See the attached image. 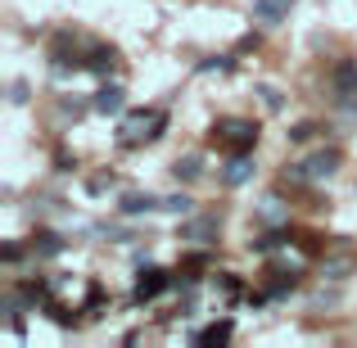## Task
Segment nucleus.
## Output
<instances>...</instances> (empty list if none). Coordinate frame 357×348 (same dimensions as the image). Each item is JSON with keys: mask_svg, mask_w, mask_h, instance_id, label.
Here are the masks:
<instances>
[{"mask_svg": "<svg viewBox=\"0 0 357 348\" xmlns=\"http://www.w3.org/2000/svg\"><path fill=\"white\" fill-rule=\"evenodd\" d=\"M340 163H344V154L335 145H321L317 154H307L303 163H289L285 167V181L289 186H321V181H331L335 172H340Z\"/></svg>", "mask_w": 357, "mask_h": 348, "instance_id": "nucleus-2", "label": "nucleus"}, {"mask_svg": "<svg viewBox=\"0 0 357 348\" xmlns=\"http://www.w3.org/2000/svg\"><path fill=\"white\" fill-rule=\"evenodd\" d=\"M258 227H289V204L280 195H267L258 204Z\"/></svg>", "mask_w": 357, "mask_h": 348, "instance_id": "nucleus-10", "label": "nucleus"}, {"mask_svg": "<svg viewBox=\"0 0 357 348\" xmlns=\"http://www.w3.org/2000/svg\"><path fill=\"white\" fill-rule=\"evenodd\" d=\"M213 140H218L222 149H231V154H249V149L258 145V122H249V118H218L213 122Z\"/></svg>", "mask_w": 357, "mask_h": 348, "instance_id": "nucleus-3", "label": "nucleus"}, {"mask_svg": "<svg viewBox=\"0 0 357 348\" xmlns=\"http://www.w3.org/2000/svg\"><path fill=\"white\" fill-rule=\"evenodd\" d=\"M294 5H298V0H253V23L276 27V23H285V14Z\"/></svg>", "mask_w": 357, "mask_h": 348, "instance_id": "nucleus-8", "label": "nucleus"}, {"mask_svg": "<svg viewBox=\"0 0 357 348\" xmlns=\"http://www.w3.org/2000/svg\"><path fill=\"white\" fill-rule=\"evenodd\" d=\"M218 235H222V213H199V218L181 222V244H195V249L218 244Z\"/></svg>", "mask_w": 357, "mask_h": 348, "instance_id": "nucleus-5", "label": "nucleus"}, {"mask_svg": "<svg viewBox=\"0 0 357 348\" xmlns=\"http://www.w3.org/2000/svg\"><path fill=\"white\" fill-rule=\"evenodd\" d=\"M249 176H253V158L249 154H231L227 167H222V186H231V190H236V186H244Z\"/></svg>", "mask_w": 357, "mask_h": 348, "instance_id": "nucleus-12", "label": "nucleus"}, {"mask_svg": "<svg viewBox=\"0 0 357 348\" xmlns=\"http://www.w3.org/2000/svg\"><path fill=\"white\" fill-rule=\"evenodd\" d=\"M253 96L262 100V109H267V114H280V109H285V96H280L276 86H267V82H262V86L253 91Z\"/></svg>", "mask_w": 357, "mask_h": 348, "instance_id": "nucleus-18", "label": "nucleus"}, {"mask_svg": "<svg viewBox=\"0 0 357 348\" xmlns=\"http://www.w3.org/2000/svg\"><path fill=\"white\" fill-rule=\"evenodd\" d=\"M353 267H357V253H349V249H344V253H326V258H321V276L326 280H344Z\"/></svg>", "mask_w": 357, "mask_h": 348, "instance_id": "nucleus-13", "label": "nucleus"}, {"mask_svg": "<svg viewBox=\"0 0 357 348\" xmlns=\"http://www.w3.org/2000/svg\"><path fill=\"white\" fill-rule=\"evenodd\" d=\"M321 131H326L321 122H294V127H289V145H312Z\"/></svg>", "mask_w": 357, "mask_h": 348, "instance_id": "nucleus-16", "label": "nucleus"}, {"mask_svg": "<svg viewBox=\"0 0 357 348\" xmlns=\"http://www.w3.org/2000/svg\"><path fill=\"white\" fill-rule=\"evenodd\" d=\"M176 285V276H167L163 267H145L140 271V280H136V289H131V303L136 308H145V303H154L163 289H172Z\"/></svg>", "mask_w": 357, "mask_h": 348, "instance_id": "nucleus-6", "label": "nucleus"}, {"mask_svg": "<svg viewBox=\"0 0 357 348\" xmlns=\"http://www.w3.org/2000/svg\"><path fill=\"white\" fill-rule=\"evenodd\" d=\"M0 258H5V267H14V262L23 258V244H5V253H0Z\"/></svg>", "mask_w": 357, "mask_h": 348, "instance_id": "nucleus-22", "label": "nucleus"}, {"mask_svg": "<svg viewBox=\"0 0 357 348\" xmlns=\"http://www.w3.org/2000/svg\"><path fill=\"white\" fill-rule=\"evenodd\" d=\"M163 131H167V109H136V114L122 118V127H118V145H122V149L154 145Z\"/></svg>", "mask_w": 357, "mask_h": 348, "instance_id": "nucleus-1", "label": "nucleus"}, {"mask_svg": "<svg viewBox=\"0 0 357 348\" xmlns=\"http://www.w3.org/2000/svg\"><path fill=\"white\" fill-rule=\"evenodd\" d=\"M27 253H32V258H59V253H63V235L41 227L32 240H27Z\"/></svg>", "mask_w": 357, "mask_h": 348, "instance_id": "nucleus-11", "label": "nucleus"}, {"mask_svg": "<svg viewBox=\"0 0 357 348\" xmlns=\"http://www.w3.org/2000/svg\"><path fill=\"white\" fill-rule=\"evenodd\" d=\"M109 186H114V176H96V181H91V186H86V190H91V195H105V190H109Z\"/></svg>", "mask_w": 357, "mask_h": 348, "instance_id": "nucleus-23", "label": "nucleus"}, {"mask_svg": "<svg viewBox=\"0 0 357 348\" xmlns=\"http://www.w3.org/2000/svg\"><path fill=\"white\" fill-rule=\"evenodd\" d=\"M231 68H236V59H231V54H213V59L199 63V73H231Z\"/></svg>", "mask_w": 357, "mask_h": 348, "instance_id": "nucleus-20", "label": "nucleus"}, {"mask_svg": "<svg viewBox=\"0 0 357 348\" xmlns=\"http://www.w3.org/2000/svg\"><path fill=\"white\" fill-rule=\"evenodd\" d=\"M213 289H218L227 303H236V298H240V280L231 276V271H218V276H213Z\"/></svg>", "mask_w": 357, "mask_h": 348, "instance_id": "nucleus-17", "label": "nucleus"}, {"mask_svg": "<svg viewBox=\"0 0 357 348\" xmlns=\"http://www.w3.org/2000/svg\"><path fill=\"white\" fill-rule=\"evenodd\" d=\"M163 213H176V218H190V213H195V199H190V195H167V199H163Z\"/></svg>", "mask_w": 357, "mask_h": 348, "instance_id": "nucleus-19", "label": "nucleus"}, {"mask_svg": "<svg viewBox=\"0 0 357 348\" xmlns=\"http://www.w3.org/2000/svg\"><path fill=\"white\" fill-rule=\"evenodd\" d=\"M331 91H335V109L349 122H357V63H335L331 73Z\"/></svg>", "mask_w": 357, "mask_h": 348, "instance_id": "nucleus-4", "label": "nucleus"}, {"mask_svg": "<svg viewBox=\"0 0 357 348\" xmlns=\"http://www.w3.org/2000/svg\"><path fill=\"white\" fill-rule=\"evenodd\" d=\"M118 213H122V218H140V213H163V199H158V195H149V190H127V195H122V204H118Z\"/></svg>", "mask_w": 357, "mask_h": 348, "instance_id": "nucleus-7", "label": "nucleus"}, {"mask_svg": "<svg viewBox=\"0 0 357 348\" xmlns=\"http://www.w3.org/2000/svg\"><path fill=\"white\" fill-rule=\"evenodd\" d=\"M9 105H27V82H14V86H9Z\"/></svg>", "mask_w": 357, "mask_h": 348, "instance_id": "nucleus-21", "label": "nucleus"}, {"mask_svg": "<svg viewBox=\"0 0 357 348\" xmlns=\"http://www.w3.org/2000/svg\"><path fill=\"white\" fill-rule=\"evenodd\" d=\"M231 335H236L231 321H213L208 331H195V344L199 348H222V344H231Z\"/></svg>", "mask_w": 357, "mask_h": 348, "instance_id": "nucleus-14", "label": "nucleus"}, {"mask_svg": "<svg viewBox=\"0 0 357 348\" xmlns=\"http://www.w3.org/2000/svg\"><path fill=\"white\" fill-rule=\"evenodd\" d=\"M172 172H176V181H199V176H204V154H185V158H176Z\"/></svg>", "mask_w": 357, "mask_h": 348, "instance_id": "nucleus-15", "label": "nucleus"}, {"mask_svg": "<svg viewBox=\"0 0 357 348\" xmlns=\"http://www.w3.org/2000/svg\"><path fill=\"white\" fill-rule=\"evenodd\" d=\"M91 109H96V114H122V109H127V91L118 86V82H109V86H100L96 91V100H91Z\"/></svg>", "mask_w": 357, "mask_h": 348, "instance_id": "nucleus-9", "label": "nucleus"}]
</instances>
